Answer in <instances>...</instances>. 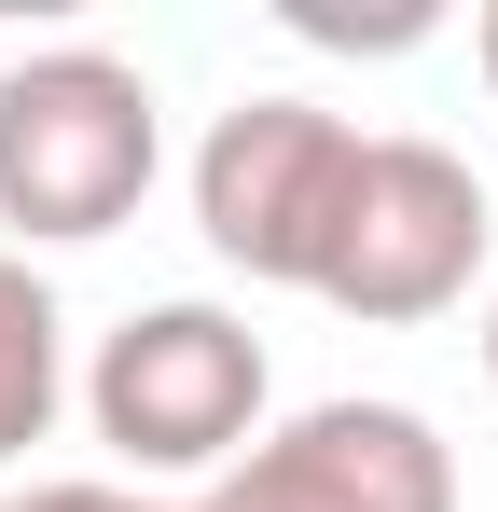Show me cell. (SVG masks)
I'll use <instances>...</instances> for the list:
<instances>
[{
  "label": "cell",
  "mask_w": 498,
  "mask_h": 512,
  "mask_svg": "<svg viewBox=\"0 0 498 512\" xmlns=\"http://www.w3.org/2000/svg\"><path fill=\"white\" fill-rule=\"evenodd\" d=\"M153 167H166L153 70H125L97 42H42V56L0 70V222H14V250L125 236Z\"/></svg>",
  "instance_id": "cell-1"
},
{
  "label": "cell",
  "mask_w": 498,
  "mask_h": 512,
  "mask_svg": "<svg viewBox=\"0 0 498 512\" xmlns=\"http://www.w3.org/2000/svg\"><path fill=\"white\" fill-rule=\"evenodd\" d=\"M263 402H277L263 333L236 305H208V291H166L139 319H111L97 360H83V416L139 485H222L263 443Z\"/></svg>",
  "instance_id": "cell-2"
},
{
  "label": "cell",
  "mask_w": 498,
  "mask_h": 512,
  "mask_svg": "<svg viewBox=\"0 0 498 512\" xmlns=\"http://www.w3.org/2000/svg\"><path fill=\"white\" fill-rule=\"evenodd\" d=\"M485 250H498V208L471 180V153H443V139H360L346 222L319 250V305L360 319V333H415V319L471 305Z\"/></svg>",
  "instance_id": "cell-3"
},
{
  "label": "cell",
  "mask_w": 498,
  "mask_h": 512,
  "mask_svg": "<svg viewBox=\"0 0 498 512\" xmlns=\"http://www.w3.org/2000/svg\"><path fill=\"white\" fill-rule=\"evenodd\" d=\"M56 416H70V319H56L42 263L0 250V471L28 443H56Z\"/></svg>",
  "instance_id": "cell-6"
},
{
  "label": "cell",
  "mask_w": 498,
  "mask_h": 512,
  "mask_svg": "<svg viewBox=\"0 0 498 512\" xmlns=\"http://www.w3.org/2000/svg\"><path fill=\"white\" fill-rule=\"evenodd\" d=\"M471 56H485V84H498V0H485V28H471Z\"/></svg>",
  "instance_id": "cell-9"
},
{
  "label": "cell",
  "mask_w": 498,
  "mask_h": 512,
  "mask_svg": "<svg viewBox=\"0 0 498 512\" xmlns=\"http://www.w3.org/2000/svg\"><path fill=\"white\" fill-rule=\"evenodd\" d=\"M0 512H208V499H139V485H28Z\"/></svg>",
  "instance_id": "cell-8"
},
{
  "label": "cell",
  "mask_w": 498,
  "mask_h": 512,
  "mask_svg": "<svg viewBox=\"0 0 498 512\" xmlns=\"http://www.w3.org/2000/svg\"><path fill=\"white\" fill-rule=\"evenodd\" d=\"M360 180V125L319 97H236L194 139V236L236 263L249 291H319V250Z\"/></svg>",
  "instance_id": "cell-4"
},
{
  "label": "cell",
  "mask_w": 498,
  "mask_h": 512,
  "mask_svg": "<svg viewBox=\"0 0 498 512\" xmlns=\"http://www.w3.org/2000/svg\"><path fill=\"white\" fill-rule=\"evenodd\" d=\"M291 28H305V42H360V56H402V42H429V0H402V14H319V0H305Z\"/></svg>",
  "instance_id": "cell-7"
},
{
  "label": "cell",
  "mask_w": 498,
  "mask_h": 512,
  "mask_svg": "<svg viewBox=\"0 0 498 512\" xmlns=\"http://www.w3.org/2000/svg\"><path fill=\"white\" fill-rule=\"evenodd\" d=\"M485 388H498V291H485Z\"/></svg>",
  "instance_id": "cell-10"
},
{
  "label": "cell",
  "mask_w": 498,
  "mask_h": 512,
  "mask_svg": "<svg viewBox=\"0 0 498 512\" xmlns=\"http://www.w3.org/2000/svg\"><path fill=\"white\" fill-rule=\"evenodd\" d=\"M208 512H457V443L415 402H305L208 485Z\"/></svg>",
  "instance_id": "cell-5"
}]
</instances>
